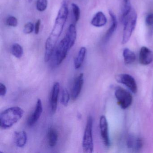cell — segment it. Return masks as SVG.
<instances>
[{
  "label": "cell",
  "instance_id": "3",
  "mask_svg": "<svg viewBox=\"0 0 153 153\" xmlns=\"http://www.w3.org/2000/svg\"><path fill=\"white\" fill-rule=\"evenodd\" d=\"M137 12L131 9L128 14L123 19L124 24L122 41L123 44H125L129 40L137 24Z\"/></svg>",
  "mask_w": 153,
  "mask_h": 153
},
{
  "label": "cell",
  "instance_id": "5",
  "mask_svg": "<svg viewBox=\"0 0 153 153\" xmlns=\"http://www.w3.org/2000/svg\"><path fill=\"white\" fill-rule=\"evenodd\" d=\"M69 42L65 36L54 49L52 57L54 64L59 66L62 63L67 56L69 50L71 49Z\"/></svg>",
  "mask_w": 153,
  "mask_h": 153
},
{
  "label": "cell",
  "instance_id": "1",
  "mask_svg": "<svg viewBox=\"0 0 153 153\" xmlns=\"http://www.w3.org/2000/svg\"><path fill=\"white\" fill-rule=\"evenodd\" d=\"M24 111L18 106L6 109L0 114V126L3 129L9 128L23 117Z\"/></svg>",
  "mask_w": 153,
  "mask_h": 153
},
{
  "label": "cell",
  "instance_id": "10",
  "mask_svg": "<svg viewBox=\"0 0 153 153\" xmlns=\"http://www.w3.org/2000/svg\"><path fill=\"white\" fill-rule=\"evenodd\" d=\"M153 60V53L147 47L143 46L140 49L139 53V62L143 65L150 64Z\"/></svg>",
  "mask_w": 153,
  "mask_h": 153
},
{
  "label": "cell",
  "instance_id": "26",
  "mask_svg": "<svg viewBox=\"0 0 153 153\" xmlns=\"http://www.w3.org/2000/svg\"><path fill=\"white\" fill-rule=\"evenodd\" d=\"M18 20L15 17L11 16L9 17L6 21V24L7 25L9 26L12 27H16L18 25Z\"/></svg>",
  "mask_w": 153,
  "mask_h": 153
},
{
  "label": "cell",
  "instance_id": "21",
  "mask_svg": "<svg viewBox=\"0 0 153 153\" xmlns=\"http://www.w3.org/2000/svg\"><path fill=\"white\" fill-rule=\"evenodd\" d=\"M48 143L50 146L53 147L57 144L58 140V134L57 131L53 128H51L48 131Z\"/></svg>",
  "mask_w": 153,
  "mask_h": 153
},
{
  "label": "cell",
  "instance_id": "25",
  "mask_svg": "<svg viewBox=\"0 0 153 153\" xmlns=\"http://www.w3.org/2000/svg\"><path fill=\"white\" fill-rule=\"evenodd\" d=\"M72 11H73V15L74 18L76 22H78L80 18V11L79 7L75 3L71 4Z\"/></svg>",
  "mask_w": 153,
  "mask_h": 153
},
{
  "label": "cell",
  "instance_id": "18",
  "mask_svg": "<svg viewBox=\"0 0 153 153\" xmlns=\"http://www.w3.org/2000/svg\"><path fill=\"white\" fill-rule=\"evenodd\" d=\"M65 36L67 37L68 40H69L71 48L73 47V45L75 44L76 38V30L75 25L71 24L69 26Z\"/></svg>",
  "mask_w": 153,
  "mask_h": 153
},
{
  "label": "cell",
  "instance_id": "30",
  "mask_svg": "<svg viewBox=\"0 0 153 153\" xmlns=\"http://www.w3.org/2000/svg\"><path fill=\"white\" fill-rule=\"evenodd\" d=\"M41 24V21L40 19H38L36 23L35 26V32L36 34H38L39 33Z\"/></svg>",
  "mask_w": 153,
  "mask_h": 153
},
{
  "label": "cell",
  "instance_id": "9",
  "mask_svg": "<svg viewBox=\"0 0 153 153\" xmlns=\"http://www.w3.org/2000/svg\"><path fill=\"white\" fill-rule=\"evenodd\" d=\"M42 112V103L41 99H38L33 113L27 120V124L28 126L31 127L34 125L41 117Z\"/></svg>",
  "mask_w": 153,
  "mask_h": 153
},
{
  "label": "cell",
  "instance_id": "28",
  "mask_svg": "<svg viewBox=\"0 0 153 153\" xmlns=\"http://www.w3.org/2000/svg\"><path fill=\"white\" fill-rule=\"evenodd\" d=\"M146 23L148 26H153V13L149 14L146 18Z\"/></svg>",
  "mask_w": 153,
  "mask_h": 153
},
{
  "label": "cell",
  "instance_id": "11",
  "mask_svg": "<svg viewBox=\"0 0 153 153\" xmlns=\"http://www.w3.org/2000/svg\"><path fill=\"white\" fill-rule=\"evenodd\" d=\"M84 74L83 73L79 74L75 79L71 90V98L72 100H76L79 96L84 84Z\"/></svg>",
  "mask_w": 153,
  "mask_h": 153
},
{
  "label": "cell",
  "instance_id": "6",
  "mask_svg": "<svg viewBox=\"0 0 153 153\" xmlns=\"http://www.w3.org/2000/svg\"><path fill=\"white\" fill-rule=\"evenodd\" d=\"M115 96L118 103L122 109H127L131 104L132 96L129 92L125 89L120 87L116 88Z\"/></svg>",
  "mask_w": 153,
  "mask_h": 153
},
{
  "label": "cell",
  "instance_id": "15",
  "mask_svg": "<svg viewBox=\"0 0 153 153\" xmlns=\"http://www.w3.org/2000/svg\"><path fill=\"white\" fill-rule=\"evenodd\" d=\"M127 144L128 148L138 150L143 146V141L140 138H136L132 136H130L127 140Z\"/></svg>",
  "mask_w": 153,
  "mask_h": 153
},
{
  "label": "cell",
  "instance_id": "32",
  "mask_svg": "<svg viewBox=\"0 0 153 153\" xmlns=\"http://www.w3.org/2000/svg\"><path fill=\"white\" fill-rule=\"evenodd\" d=\"M28 1L29 3H31L33 1V0H28Z\"/></svg>",
  "mask_w": 153,
  "mask_h": 153
},
{
  "label": "cell",
  "instance_id": "13",
  "mask_svg": "<svg viewBox=\"0 0 153 153\" xmlns=\"http://www.w3.org/2000/svg\"><path fill=\"white\" fill-rule=\"evenodd\" d=\"M107 23V19L103 12L101 11L97 13L91 20V25L96 27H102Z\"/></svg>",
  "mask_w": 153,
  "mask_h": 153
},
{
  "label": "cell",
  "instance_id": "29",
  "mask_svg": "<svg viewBox=\"0 0 153 153\" xmlns=\"http://www.w3.org/2000/svg\"><path fill=\"white\" fill-rule=\"evenodd\" d=\"M7 88L5 85L2 83H0V95L3 97L7 94Z\"/></svg>",
  "mask_w": 153,
  "mask_h": 153
},
{
  "label": "cell",
  "instance_id": "8",
  "mask_svg": "<svg viewBox=\"0 0 153 153\" xmlns=\"http://www.w3.org/2000/svg\"><path fill=\"white\" fill-rule=\"evenodd\" d=\"M99 127L102 140L105 146L109 147L110 146V140L109 138L108 124L106 117L102 115L100 118Z\"/></svg>",
  "mask_w": 153,
  "mask_h": 153
},
{
  "label": "cell",
  "instance_id": "20",
  "mask_svg": "<svg viewBox=\"0 0 153 153\" xmlns=\"http://www.w3.org/2000/svg\"><path fill=\"white\" fill-rule=\"evenodd\" d=\"M123 55L124 62L126 64H131L136 60V57L135 53L128 48H125L123 50Z\"/></svg>",
  "mask_w": 153,
  "mask_h": 153
},
{
  "label": "cell",
  "instance_id": "16",
  "mask_svg": "<svg viewBox=\"0 0 153 153\" xmlns=\"http://www.w3.org/2000/svg\"><path fill=\"white\" fill-rule=\"evenodd\" d=\"M55 45L52 42L50 38H48L45 42V61L48 62L51 59L55 49Z\"/></svg>",
  "mask_w": 153,
  "mask_h": 153
},
{
  "label": "cell",
  "instance_id": "14",
  "mask_svg": "<svg viewBox=\"0 0 153 153\" xmlns=\"http://www.w3.org/2000/svg\"><path fill=\"white\" fill-rule=\"evenodd\" d=\"M109 14H110L111 19V27L108 29L104 37V41L105 42H107L111 38L113 34L116 30L117 27V25H118L117 19H116V16L114 15V13L112 11L110 10Z\"/></svg>",
  "mask_w": 153,
  "mask_h": 153
},
{
  "label": "cell",
  "instance_id": "4",
  "mask_svg": "<svg viewBox=\"0 0 153 153\" xmlns=\"http://www.w3.org/2000/svg\"><path fill=\"white\" fill-rule=\"evenodd\" d=\"M93 126V118L89 116L88 117L82 142L83 151L85 153H92L94 150Z\"/></svg>",
  "mask_w": 153,
  "mask_h": 153
},
{
  "label": "cell",
  "instance_id": "17",
  "mask_svg": "<svg viewBox=\"0 0 153 153\" xmlns=\"http://www.w3.org/2000/svg\"><path fill=\"white\" fill-rule=\"evenodd\" d=\"M15 142L17 146L22 148L25 146L27 142V136L25 131L15 132Z\"/></svg>",
  "mask_w": 153,
  "mask_h": 153
},
{
  "label": "cell",
  "instance_id": "24",
  "mask_svg": "<svg viewBox=\"0 0 153 153\" xmlns=\"http://www.w3.org/2000/svg\"><path fill=\"white\" fill-rule=\"evenodd\" d=\"M48 6L47 0H37L36 2V8L38 11L42 12L46 9Z\"/></svg>",
  "mask_w": 153,
  "mask_h": 153
},
{
  "label": "cell",
  "instance_id": "22",
  "mask_svg": "<svg viewBox=\"0 0 153 153\" xmlns=\"http://www.w3.org/2000/svg\"><path fill=\"white\" fill-rule=\"evenodd\" d=\"M11 53L13 56L18 59H20L23 56L24 53V50L23 47L17 43L13 45L11 49Z\"/></svg>",
  "mask_w": 153,
  "mask_h": 153
},
{
  "label": "cell",
  "instance_id": "12",
  "mask_svg": "<svg viewBox=\"0 0 153 153\" xmlns=\"http://www.w3.org/2000/svg\"><path fill=\"white\" fill-rule=\"evenodd\" d=\"M60 91V84L59 82H55L53 87L51 95V105L52 112H56L58 104V99Z\"/></svg>",
  "mask_w": 153,
  "mask_h": 153
},
{
  "label": "cell",
  "instance_id": "23",
  "mask_svg": "<svg viewBox=\"0 0 153 153\" xmlns=\"http://www.w3.org/2000/svg\"><path fill=\"white\" fill-rule=\"evenodd\" d=\"M70 100V95L68 91L66 88H63L61 98V103L64 106H67Z\"/></svg>",
  "mask_w": 153,
  "mask_h": 153
},
{
  "label": "cell",
  "instance_id": "31",
  "mask_svg": "<svg viewBox=\"0 0 153 153\" xmlns=\"http://www.w3.org/2000/svg\"><path fill=\"white\" fill-rule=\"evenodd\" d=\"M130 2L129 0H124V3H128Z\"/></svg>",
  "mask_w": 153,
  "mask_h": 153
},
{
  "label": "cell",
  "instance_id": "2",
  "mask_svg": "<svg viewBox=\"0 0 153 153\" xmlns=\"http://www.w3.org/2000/svg\"><path fill=\"white\" fill-rule=\"evenodd\" d=\"M68 15V9L66 1H64L59 10L53 29L49 38L56 45L57 40L61 34Z\"/></svg>",
  "mask_w": 153,
  "mask_h": 153
},
{
  "label": "cell",
  "instance_id": "19",
  "mask_svg": "<svg viewBox=\"0 0 153 153\" xmlns=\"http://www.w3.org/2000/svg\"><path fill=\"white\" fill-rule=\"evenodd\" d=\"M86 53V49L84 47H81L74 61V66L76 69H78L82 66L85 57Z\"/></svg>",
  "mask_w": 153,
  "mask_h": 153
},
{
  "label": "cell",
  "instance_id": "27",
  "mask_svg": "<svg viewBox=\"0 0 153 153\" xmlns=\"http://www.w3.org/2000/svg\"><path fill=\"white\" fill-rule=\"evenodd\" d=\"M34 29L33 24L31 22L27 23L25 25L24 28V33L25 34H28L31 33Z\"/></svg>",
  "mask_w": 153,
  "mask_h": 153
},
{
  "label": "cell",
  "instance_id": "7",
  "mask_svg": "<svg viewBox=\"0 0 153 153\" xmlns=\"http://www.w3.org/2000/svg\"><path fill=\"white\" fill-rule=\"evenodd\" d=\"M115 79L117 82L125 85L132 93H137V86L136 80L132 76L127 74H119L116 76Z\"/></svg>",
  "mask_w": 153,
  "mask_h": 153
}]
</instances>
